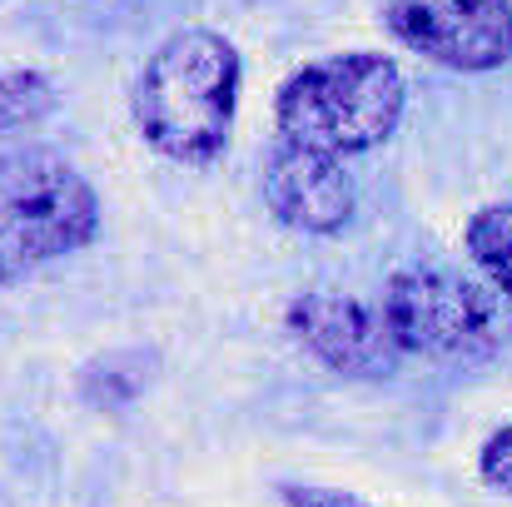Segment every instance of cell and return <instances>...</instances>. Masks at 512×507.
Wrapping results in <instances>:
<instances>
[{"label": "cell", "mask_w": 512, "mask_h": 507, "mask_svg": "<svg viewBox=\"0 0 512 507\" xmlns=\"http://www.w3.org/2000/svg\"><path fill=\"white\" fill-rule=\"evenodd\" d=\"M483 478H488L493 488L512 493V423L503 433L488 438V448H483Z\"/></svg>", "instance_id": "10"}, {"label": "cell", "mask_w": 512, "mask_h": 507, "mask_svg": "<svg viewBox=\"0 0 512 507\" xmlns=\"http://www.w3.org/2000/svg\"><path fill=\"white\" fill-rule=\"evenodd\" d=\"M289 503L294 507H363L348 493H319V488H289Z\"/></svg>", "instance_id": "11"}, {"label": "cell", "mask_w": 512, "mask_h": 507, "mask_svg": "<svg viewBox=\"0 0 512 507\" xmlns=\"http://www.w3.org/2000/svg\"><path fill=\"white\" fill-rule=\"evenodd\" d=\"M100 229L95 189L50 150H10L0 160V279L15 284L30 269L85 249Z\"/></svg>", "instance_id": "3"}, {"label": "cell", "mask_w": 512, "mask_h": 507, "mask_svg": "<svg viewBox=\"0 0 512 507\" xmlns=\"http://www.w3.org/2000/svg\"><path fill=\"white\" fill-rule=\"evenodd\" d=\"M239 100V50L214 30H179L140 70L130 115L165 160L204 165L229 145Z\"/></svg>", "instance_id": "1"}, {"label": "cell", "mask_w": 512, "mask_h": 507, "mask_svg": "<svg viewBox=\"0 0 512 507\" xmlns=\"http://www.w3.org/2000/svg\"><path fill=\"white\" fill-rule=\"evenodd\" d=\"M279 135L284 145L314 155H358L383 145L403 120V75L393 60L348 50L294 70L279 90Z\"/></svg>", "instance_id": "2"}, {"label": "cell", "mask_w": 512, "mask_h": 507, "mask_svg": "<svg viewBox=\"0 0 512 507\" xmlns=\"http://www.w3.org/2000/svg\"><path fill=\"white\" fill-rule=\"evenodd\" d=\"M378 314H383V329L393 338V348L443 358V363L488 358L508 338L503 304L483 284H473L463 274H448V269H403V274H393Z\"/></svg>", "instance_id": "4"}, {"label": "cell", "mask_w": 512, "mask_h": 507, "mask_svg": "<svg viewBox=\"0 0 512 507\" xmlns=\"http://www.w3.org/2000/svg\"><path fill=\"white\" fill-rule=\"evenodd\" d=\"M264 204L289 229L334 234L353 214V184L339 169V160L299 150V145H279L264 165Z\"/></svg>", "instance_id": "6"}, {"label": "cell", "mask_w": 512, "mask_h": 507, "mask_svg": "<svg viewBox=\"0 0 512 507\" xmlns=\"http://www.w3.org/2000/svg\"><path fill=\"white\" fill-rule=\"evenodd\" d=\"M383 25L448 70H498L512 55L508 0H383Z\"/></svg>", "instance_id": "5"}, {"label": "cell", "mask_w": 512, "mask_h": 507, "mask_svg": "<svg viewBox=\"0 0 512 507\" xmlns=\"http://www.w3.org/2000/svg\"><path fill=\"white\" fill-rule=\"evenodd\" d=\"M468 254L483 264V274L512 299V204H488L468 224Z\"/></svg>", "instance_id": "9"}, {"label": "cell", "mask_w": 512, "mask_h": 507, "mask_svg": "<svg viewBox=\"0 0 512 507\" xmlns=\"http://www.w3.org/2000/svg\"><path fill=\"white\" fill-rule=\"evenodd\" d=\"M55 110V85L40 70H5L0 75V160L20 150V135L35 130Z\"/></svg>", "instance_id": "8"}, {"label": "cell", "mask_w": 512, "mask_h": 507, "mask_svg": "<svg viewBox=\"0 0 512 507\" xmlns=\"http://www.w3.org/2000/svg\"><path fill=\"white\" fill-rule=\"evenodd\" d=\"M289 329L339 373H383L398 353L378 309H368L348 294H329V289L294 299L289 304Z\"/></svg>", "instance_id": "7"}]
</instances>
